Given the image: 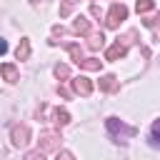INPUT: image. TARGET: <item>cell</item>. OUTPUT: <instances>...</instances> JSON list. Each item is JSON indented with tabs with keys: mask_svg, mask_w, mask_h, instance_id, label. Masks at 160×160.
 Masks as SVG:
<instances>
[{
	"mask_svg": "<svg viewBox=\"0 0 160 160\" xmlns=\"http://www.w3.org/2000/svg\"><path fill=\"white\" fill-rule=\"evenodd\" d=\"M45 148H55V135L52 132H45Z\"/></svg>",
	"mask_w": 160,
	"mask_h": 160,
	"instance_id": "cell-15",
	"label": "cell"
},
{
	"mask_svg": "<svg viewBox=\"0 0 160 160\" xmlns=\"http://www.w3.org/2000/svg\"><path fill=\"white\" fill-rule=\"evenodd\" d=\"M100 88H102V90H115V88H118V80H115L112 75H105V78L100 80Z\"/></svg>",
	"mask_w": 160,
	"mask_h": 160,
	"instance_id": "cell-7",
	"label": "cell"
},
{
	"mask_svg": "<svg viewBox=\"0 0 160 160\" xmlns=\"http://www.w3.org/2000/svg\"><path fill=\"white\" fill-rule=\"evenodd\" d=\"M68 72H70V70H68L65 65H58V68H55V75H58V78H68Z\"/></svg>",
	"mask_w": 160,
	"mask_h": 160,
	"instance_id": "cell-14",
	"label": "cell"
},
{
	"mask_svg": "<svg viewBox=\"0 0 160 160\" xmlns=\"http://www.w3.org/2000/svg\"><path fill=\"white\" fill-rule=\"evenodd\" d=\"M12 142L15 145H25L28 142V128H12Z\"/></svg>",
	"mask_w": 160,
	"mask_h": 160,
	"instance_id": "cell-4",
	"label": "cell"
},
{
	"mask_svg": "<svg viewBox=\"0 0 160 160\" xmlns=\"http://www.w3.org/2000/svg\"><path fill=\"white\" fill-rule=\"evenodd\" d=\"M80 65H82V68H88V70H98V68H100V62H98V60H92V58H90V60H80Z\"/></svg>",
	"mask_w": 160,
	"mask_h": 160,
	"instance_id": "cell-12",
	"label": "cell"
},
{
	"mask_svg": "<svg viewBox=\"0 0 160 160\" xmlns=\"http://www.w3.org/2000/svg\"><path fill=\"white\" fill-rule=\"evenodd\" d=\"M5 52H8V42L0 38V55H5Z\"/></svg>",
	"mask_w": 160,
	"mask_h": 160,
	"instance_id": "cell-19",
	"label": "cell"
},
{
	"mask_svg": "<svg viewBox=\"0 0 160 160\" xmlns=\"http://www.w3.org/2000/svg\"><path fill=\"white\" fill-rule=\"evenodd\" d=\"M2 75H5L8 82H15V80H18V72H15L12 65H2Z\"/></svg>",
	"mask_w": 160,
	"mask_h": 160,
	"instance_id": "cell-8",
	"label": "cell"
},
{
	"mask_svg": "<svg viewBox=\"0 0 160 160\" xmlns=\"http://www.w3.org/2000/svg\"><path fill=\"white\" fill-rule=\"evenodd\" d=\"M125 18H128L125 5H112L110 12H108V28H118V22H122Z\"/></svg>",
	"mask_w": 160,
	"mask_h": 160,
	"instance_id": "cell-1",
	"label": "cell"
},
{
	"mask_svg": "<svg viewBox=\"0 0 160 160\" xmlns=\"http://www.w3.org/2000/svg\"><path fill=\"white\" fill-rule=\"evenodd\" d=\"M55 118H58V122H60V125H65V122H70V115H68L65 110H55Z\"/></svg>",
	"mask_w": 160,
	"mask_h": 160,
	"instance_id": "cell-13",
	"label": "cell"
},
{
	"mask_svg": "<svg viewBox=\"0 0 160 160\" xmlns=\"http://www.w3.org/2000/svg\"><path fill=\"white\" fill-rule=\"evenodd\" d=\"M108 130H110V132H115V135L120 132V140H125V138H130V135L135 132L132 128H125L122 122H118V118H108Z\"/></svg>",
	"mask_w": 160,
	"mask_h": 160,
	"instance_id": "cell-2",
	"label": "cell"
},
{
	"mask_svg": "<svg viewBox=\"0 0 160 160\" xmlns=\"http://www.w3.org/2000/svg\"><path fill=\"white\" fill-rule=\"evenodd\" d=\"M72 5H75V0H65V5H62V8H60V15H68V12H70V8H72Z\"/></svg>",
	"mask_w": 160,
	"mask_h": 160,
	"instance_id": "cell-16",
	"label": "cell"
},
{
	"mask_svg": "<svg viewBox=\"0 0 160 160\" xmlns=\"http://www.w3.org/2000/svg\"><path fill=\"white\" fill-rule=\"evenodd\" d=\"M28 55H30V40L25 38V40H22V42L18 45V60H25Z\"/></svg>",
	"mask_w": 160,
	"mask_h": 160,
	"instance_id": "cell-6",
	"label": "cell"
},
{
	"mask_svg": "<svg viewBox=\"0 0 160 160\" xmlns=\"http://www.w3.org/2000/svg\"><path fill=\"white\" fill-rule=\"evenodd\" d=\"M58 160H72V155L68 150H62V152H58Z\"/></svg>",
	"mask_w": 160,
	"mask_h": 160,
	"instance_id": "cell-18",
	"label": "cell"
},
{
	"mask_svg": "<svg viewBox=\"0 0 160 160\" xmlns=\"http://www.w3.org/2000/svg\"><path fill=\"white\" fill-rule=\"evenodd\" d=\"M150 140H152V145H160V120H155V125H152V135H150Z\"/></svg>",
	"mask_w": 160,
	"mask_h": 160,
	"instance_id": "cell-10",
	"label": "cell"
},
{
	"mask_svg": "<svg viewBox=\"0 0 160 160\" xmlns=\"http://www.w3.org/2000/svg\"><path fill=\"white\" fill-rule=\"evenodd\" d=\"M88 28H90L88 20H85L82 15H78V18H75V32H88Z\"/></svg>",
	"mask_w": 160,
	"mask_h": 160,
	"instance_id": "cell-9",
	"label": "cell"
},
{
	"mask_svg": "<svg viewBox=\"0 0 160 160\" xmlns=\"http://www.w3.org/2000/svg\"><path fill=\"white\" fill-rule=\"evenodd\" d=\"M72 88H75V92H80V95H90V92H92L90 80H88V78H82V75L72 80Z\"/></svg>",
	"mask_w": 160,
	"mask_h": 160,
	"instance_id": "cell-3",
	"label": "cell"
},
{
	"mask_svg": "<svg viewBox=\"0 0 160 160\" xmlns=\"http://www.w3.org/2000/svg\"><path fill=\"white\" fill-rule=\"evenodd\" d=\"M25 160H42V152H28Z\"/></svg>",
	"mask_w": 160,
	"mask_h": 160,
	"instance_id": "cell-17",
	"label": "cell"
},
{
	"mask_svg": "<svg viewBox=\"0 0 160 160\" xmlns=\"http://www.w3.org/2000/svg\"><path fill=\"white\" fill-rule=\"evenodd\" d=\"M120 55H125V45H120V40H118V42L105 52V58H108V60H115V58H120Z\"/></svg>",
	"mask_w": 160,
	"mask_h": 160,
	"instance_id": "cell-5",
	"label": "cell"
},
{
	"mask_svg": "<svg viewBox=\"0 0 160 160\" xmlns=\"http://www.w3.org/2000/svg\"><path fill=\"white\" fill-rule=\"evenodd\" d=\"M152 0H138V12H148V10H152Z\"/></svg>",
	"mask_w": 160,
	"mask_h": 160,
	"instance_id": "cell-11",
	"label": "cell"
}]
</instances>
